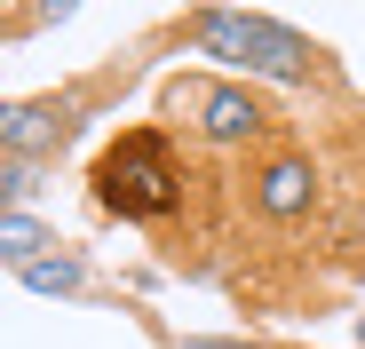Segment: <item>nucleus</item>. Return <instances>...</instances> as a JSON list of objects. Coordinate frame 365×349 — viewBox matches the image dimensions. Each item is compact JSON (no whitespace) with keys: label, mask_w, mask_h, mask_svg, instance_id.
Returning <instances> with one entry per match:
<instances>
[{"label":"nucleus","mask_w":365,"mask_h":349,"mask_svg":"<svg viewBox=\"0 0 365 349\" xmlns=\"http://www.w3.org/2000/svg\"><path fill=\"white\" fill-rule=\"evenodd\" d=\"M72 135V103H56V95H40V103H0V151L9 159H40V151H56Z\"/></svg>","instance_id":"3"},{"label":"nucleus","mask_w":365,"mask_h":349,"mask_svg":"<svg viewBox=\"0 0 365 349\" xmlns=\"http://www.w3.org/2000/svg\"><path fill=\"white\" fill-rule=\"evenodd\" d=\"M175 103H191V111H199V127H207L215 143H247V135L270 127V111H262L247 88H175Z\"/></svg>","instance_id":"4"},{"label":"nucleus","mask_w":365,"mask_h":349,"mask_svg":"<svg viewBox=\"0 0 365 349\" xmlns=\"http://www.w3.org/2000/svg\"><path fill=\"white\" fill-rule=\"evenodd\" d=\"M32 191V167L24 159H0V214H9V199H24Z\"/></svg>","instance_id":"8"},{"label":"nucleus","mask_w":365,"mask_h":349,"mask_svg":"<svg viewBox=\"0 0 365 349\" xmlns=\"http://www.w3.org/2000/svg\"><path fill=\"white\" fill-rule=\"evenodd\" d=\"M175 349H238V341H175Z\"/></svg>","instance_id":"9"},{"label":"nucleus","mask_w":365,"mask_h":349,"mask_svg":"<svg viewBox=\"0 0 365 349\" xmlns=\"http://www.w3.org/2000/svg\"><path fill=\"white\" fill-rule=\"evenodd\" d=\"M16 278L32 286V294H80V286H88V262H80V254H40V262H24Z\"/></svg>","instance_id":"7"},{"label":"nucleus","mask_w":365,"mask_h":349,"mask_svg":"<svg viewBox=\"0 0 365 349\" xmlns=\"http://www.w3.org/2000/svg\"><path fill=\"white\" fill-rule=\"evenodd\" d=\"M48 246H56V230H48V222H32V214H0V262H9V270L40 262Z\"/></svg>","instance_id":"6"},{"label":"nucleus","mask_w":365,"mask_h":349,"mask_svg":"<svg viewBox=\"0 0 365 349\" xmlns=\"http://www.w3.org/2000/svg\"><path fill=\"white\" fill-rule=\"evenodd\" d=\"M318 199V167L310 159H270L262 174H255V207L262 214H302Z\"/></svg>","instance_id":"5"},{"label":"nucleus","mask_w":365,"mask_h":349,"mask_svg":"<svg viewBox=\"0 0 365 349\" xmlns=\"http://www.w3.org/2000/svg\"><path fill=\"white\" fill-rule=\"evenodd\" d=\"M191 40L207 56H222V64L238 72H262V80H310V40L270 24V16H247V9H207L191 24Z\"/></svg>","instance_id":"2"},{"label":"nucleus","mask_w":365,"mask_h":349,"mask_svg":"<svg viewBox=\"0 0 365 349\" xmlns=\"http://www.w3.org/2000/svg\"><path fill=\"white\" fill-rule=\"evenodd\" d=\"M96 199L119 222H159L182 207V151L159 127H128L119 143H103L96 159Z\"/></svg>","instance_id":"1"}]
</instances>
